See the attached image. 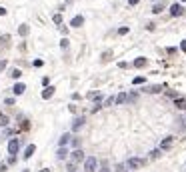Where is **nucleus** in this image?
<instances>
[{
	"instance_id": "obj_26",
	"label": "nucleus",
	"mask_w": 186,
	"mask_h": 172,
	"mask_svg": "<svg viewBox=\"0 0 186 172\" xmlns=\"http://www.w3.org/2000/svg\"><path fill=\"white\" fill-rule=\"evenodd\" d=\"M144 80H146V78H144V76H136V78L132 80V84H142Z\"/></svg>"
},
{
	"instance_id": "obj_25",
	"label": "nucleus",
	"mask_w": 186,
	"mask_h": 172,
	"mask_svg": "<svg viewBox=\"0 0 186 172\" xmlns=\"http://www.w3.org/2000/svg\"><path fill=\"white\" fill-rule=\"evenodd\" d=\"M6 124H8V116L0 114V126H6Z\"/></svg>"
},
{
	"instance_id": "obj_5",
	"label": "nucleus",
	"mask_w": 186,
	"mask_h": 172,
	"mask_svg": "<svg viewBox=\"0 0 186 172\" xmlns=\"http://www.w3.org/2000/svg\"><path fill=\"white\" fill-rule=\"evenodd\" d=\"M172 142H174V136H166V138L160 142V150H168L172 146Z\"/></svg>"
},
{
	"instance_id": "obj_15",
	"label": "nucleus",
	"mask_w": 186,
	"mask_h": 172,
	"mask_svg": "<svg viewBox=\"0 0 186 172\" xmlns=\"http://www.w3.org/2000/svg\"><path fill=\"white\" fill-rule=\"evenodd\" d=\"M68 142H70V134H64V136L60 138V148H66Z\"/></svg>"
},
{
	"instance_id": "obj_6",
	"label": "nucleus",
	"mask_w": 186,
	"mask_h": 172,
	"mask_svg": "<svg viewBox=\"0 0 186 172\" xmlns=\"http://www.w3.org/2000/svg\"><path fill=\"white\" fill-rule=\"evenodd\" d=\"M82 24H84V16H80V14H78V16H74V18L70 20V26H72V28H80Z\"/></svg>"
},
{
	"instance_id": "obj_16",
	"label": "nucleus",
	"mask_w": 186,
	"mask_h": 172,
	"mask_svg": "<svg viewBox=\"0 0 186 172\" xmlns=\"http://www.w3.org/2000/svg\"><path fill=\"white\" fill-rule=\"evenodd\" d=\"M134 66L136 68H144L146 66V58H136L134 60Z\"/></svg>"
},
{
	"instance_id": "obj_33",
	"label": "nucleus",
	"mask_w": 186,
	"mask_h": 172,
	"mask_svg": "<svg viewBox=\"0 0 186 172\" xmlns=\"http://www.w3.org/2000/svg\"><path fill=\"white\" fill-rule=\"evenodd\" d=\"M48 82H50V80H48V76H44V78H42V84L46 86V88H48V86H50V84H48Z\"/></svg>"
},
{
	"instance_id": "obj_2",
	"label": "nucleus",
	"mask_w": 186,
	"mask_h": 172,
	"mask_svg": "<svg viewBox=\"0 0 186 172\" xmlns=\"http://www.w3.org/2000/svg\"><path fill=\"white\" fill-rule=\"evenodd\" d=\"M70 158H72L70 162H74V164H78V162H82V160H86V158H84V152H82L80 148H76V150L70 154Z\"/></svg>"
},
{
	"instance_id": "obj_11",
	"label": "nucleus",
	"mask_w": 186,
	"mask_h": 172,
	"mask_svg": "<svg viewBox=\"0 0 186 172\" xmlns=\"http://www.w3.org/2000/svg\"><path fill=\"white\" fill-rule=\"evenodd\" d=\"M126 100H128V94L126 92H120L118 96H116V102H114V104H124Z\"/></svg>"
},
{
	"instance_id": "obj_20",
	"label": "nucleus",
	"mask_w": 186,
	"mask_h": 172,
	"mask_svg": "<svg viewBox=\"0 0 186 172\" xmlns=\"http://www.w3.org/2000/svg\"><path fill=\"white\" fill-rule=\"evenodd\" d=\"M162 10H164V4H162V2H160V4H156V6L152 8V12H154V14H160Z\"/></svg>"
},
{
	"instance_id": "obj_34",
	"label": "nucleus",
	"mask_w": 186,
	"mask_h": 172,
	"mask_svg": "<svg viewBox=\"0 0 186 172\" xmlns=\"http://www.w3.org/2000/svg\"><path fill=\"white\" fill-rule=\"evenodd\" d=\"M60 32H62L64 36H66V32H68V26H60Z\"/></svg>"
},
{
	"instance_id": "obj_12",
	"label": "nucleus",
	"mask_w": 186,
	"mask_h": 172,
	"mask_svg": "<svg viewBox=\"0 0 186 172\" xmlns=\"http://www.w3.org/2000/svg\"><path fill=\"white\" fill-rule=\"evenodd\" d=\"M34 152H36V146H34V144H28V148H26V152H24V158H30V156H32V154Z\"/></svg>"
},
{
	"instance_id": "obj_9",
	"label": "nucleus",
	"mask_w": 186,
	"mask_h": 172,
	"mask_svg": "<svg viewBox=\"0 0 186 172\" xmlns=\"http://www.w3.org/2000/svg\"><path fill=\"white\" fill-rule=\"evenodd\" d=\"M174 106L180 108V110H186V98H176L174 100Z\"/></svg>"
},
{
	"instance_id": "obj_18",
	"label": "nucleus",
	"mask_w": 186,
	"mask_h": 172,
	"mask_svg": "<svg viewBox=\"0 0 186 172\" xmlns=\"http://www.w3.org/2000/svg\"><path fill=\"white\" fill-rule=\"evenodd\" d=\"M28 32H30V28H28V26H26V24H22V26H20V28H18V34H20V36H26V34H28Z\"/></svg>"
},
{
	"instance_id": "obj_35",
	"label": "nucleus",
	"mask_w": 186,
	"mask_h": 172,
	"mask_svg": "<svg viewBox=\"0 0 186 172\" xmlns=\"http://www.w3.org/2000/svg\"><path fill=\"white\" fill-rule=\"evenodd\" d=\"M138 2H140V0H128V4H130V6H136Z\"/></svg>"
},
{
	"instance_id": "obj_7",
	"label": "nucleus",
	"mask_w": 186,
	"mask_h": 172,
	"mask_svg": "<svg viewBox=\"0 0 186 172\" xmlns=\"http://www.w3.org/2000/svg\"><path fill=\"white\" fill-rule=\"evenodd\" d=\"M170 14H172V16H182V14H184V8L180 6V4H172V6H170Z\"/></svg>"
},
{
	"instance_id": "obj_28",
	"label": "nucleus",
	"mask_w": 186,
	"mask_h": 172,
	"mask_svg": "<svg viewBox=\"0 0 186 172\" xmlns=\"http://www.w3.org/2000/svg\"><path fill=\"white\" fill-rule=\"evenodd\" d=\"M126 168H128L126 164H118V166H116V170H114V172H126Z\"/></svg>"
},
{
	"instance_id": "obj_39",
	"label": "nucleus",
	"mask_w": 186,
	"mask_h": 172,
	"mask_svg": "<svg viewBox=\"0 0 186 172\" xmlns=\"http://www.w3.org/2000/svg\"><path fill=\"white\" fill-rule=\"evenodd\" d=\"M40 172H50V170H48V168H42V170H40Z\"/></svg>"
},
{
	"instance_id": "obj_8",
	"label": "nucleus",
	"mask_w": 186,
	"mask_h": 172,
	"mask_svg": "<svg viewBox=\"0 0 186 172\" xmlns=\"http://www.w3.org/2000/svg\"><path fill=\"white\" fill-rule=\"evenodd\" d=\"M8 42H10V34H2L0 36V50H6Z\"/></svg>"
},
{
	"instance_id": "obj_4",
	"label": "nucleus",
	"mask_w": 186,
	"mask_h": 172,
	"mask_svg": "<svg viewBox=\"0 0 186 172\" xmlns=\"http://www.w3.org/2000/svg\"><path fill=\"white\" fill-rule=\"evenodd\" d=\"M18 140H16V138H12V140H10V142H8V152H10V154H12V156H16V152H18Z\"/></svg>"
},
{
	"instance_id": "obj_14",
	"label": "nucleus",
	"mask_w": 186,
	"mask_h": 172,
	"mask_svg": "<svg viewBox=\"0 0 186 172\" xmlns=\"http://www.w3.org/2000/svg\"><path fill=\"white\" fill-rule=\"evenodd\" d=\"M66 156H68L66 148H58V152H56V158H58V160H64Z\"/></svg>"
},
{
	"instance_id": "obj_23",
	"label": "nucleus",
	"mask_w": 186,
	"mask_h": 172,
	"mask_svg": "<svg viewBox=\"0 0 186 172\" xmlns=\"http://www.w3.org/2000/svg\"><path fill=\"white\" fill-rule=\"evenodd\" d=\"M60 48H62V50H66V48H68V38H66V36L60 40Z\"/></svg>"
},
{
	"instance_id": "obj_13",
	"label": "nucleus",
	"mask_w": 186,
	"mask_h": 172,
	"mask_svg": "<svg viewBox=\"0 0 186 172\" xmlns=\"http://www.w3.org/2000/svg\"><path fill=\"white\" fill-rule=\"evenodd\" d=\"M52 94H54V86H48L46 90L42 92V98H44V100H48V98H50V96H52Z\"/></svg>"
},
{
	"instance_id": "obj_17",
	"label": "nucleus",
	"mask_w": 186,
	"mask_h": 172,
	"mask_svg": "<svg viewBox=\"0 0 186 172\" xmlns=\"http://www.w3.org/2000/svg\"><path fill=\"white\" fill-rule=\"evenodd\" d=\"M84 124V118H76L74 120V124H72V130H80V126Z\"/></svg>"
},
{
	"instance_id": "obj_30",
	"label": "nucleus",
	"mask_w": 186,
	"mask_h": 172,
	"mask_svg": "<svg viewBox=\"0 0 186 172\" xmlns=\"http://www.w3.org/2000/svg\"><path fill=\"white\" fill-rule=\"evenodd\" d=\"M118 34H120V36H124V34H128V28H126V26L118 28Z\"/></svg>"
},
{
	"instance_id": "obj_27",
	"label": "nucleus",
	"mask_w": 186,
	"mask_h": 172,
	"mask_svg": "<svg viewBox=\"0 0 186 172\" xmlns=\"http://www.w3.org/2000/svg\"><path fill=\"white\" fill-rule=\"evenodd\" d=\"M110 56H112V50H106V52L102 54V60L106 62V60H110Z\"/></svg>"
},
{
	"instance_id": "obj_24",
	"label": "nucleus",
	"mask_w": 186,
	"mask_h": 172,
	"mask_svg": "<svg viewBox=\"0 0 186 172\" xmlns=\"http://www.w3.org/2000/svg\"><path fill=\"white\" fill-rule=\"evenodd\" d=\"M114 102H116V96H110V98H106V102H104V106H112Z\"/></svg>"
},
{
	"instance_id": "obj_31",
	"label": "nucleus",
	"mask_w": 186,
	"mask_h": 172,
	"mask_svg": "<svg viewBox=\"0 0 186 172\" xmlns=\"http://www.w3.org/2000/svg\"><path fill=\"white\" fill-rule=\"evenodd\" d=\"M68 170H70V172H76V164H74V162H68Z\"/></svg>"
},
{
	"instance_id": "obj_32",
	"label": "nucleus",
	"mask_w": 186,
	"mask_h": 172,
	"mask_svg": "<svg viewBox=\"0 0 186 172\" xmlns=\"http://www.w3.org/2000/svg\"><path fill=\"white\" fill-rule=\"evenodd\" d=\"M6 66H8V62H6V60H0V72H2V70H4Z\"/></svg>"
},
{
	"instance_id": "obj_29",
	"label": "nucleus",
	"mask_w": 186,
	"mask_h": 172,
	"mask_svg": "<svg viewBox=\"0 0 186 172\" xmlns=\"http://www.w3.org/2000/svg\"><path fill=\"white\" fill-rule=\"evenodd\" d=\"M150 158H152V160L160 158V150H152V152H150Z\"/></svg>"
},
{
	"instance_id": "obj_19",
	"label": "nucleus",
	"mask_w": 186,
	"mask_h": 172,
	"mask_svg": "<svg viewBox=\"0 0 186 172\" xmlns=\"http://www.w3.org/2000/svg\"><path fill=\"white\" fill-rule=\"evenodd\" d=\"M10 76H12V78H14V80H18V78H20V76H22V70H20V68H14L12 72H10Z\"/></svg>"
},
{
	"instance_id": "obj_21",
	"label": "nucleus",
	"mask_w": 186,
	"mask_h": 172,
	"mask_svg": "<svg viewBox=\"0 0 186 172\" xmlns=\"http://www.w3.org/2000/svg\"><path fill=\"white\" fill-rule=\"evenodd\" d=\"M52 22H54V24H62V14H54Z\"/></svg>"
},
{
	"instance_id": "obj_38",
	"label": "nucleus",
	"mask_w": 186,
	"mask_h": 172,
	"mask_svg": "<svg viewBox=\"0 0 186 172\" xmlns=\"http://www.w3.org/2000/svg\"><path fill=\"white\" fill-rule=\"evenodd\" d=\"M100 172H108V168H106V166H104V168H102V170H100Z\"/></svg>"
},
{
	"instance_id": "obj_1",
	"label": "nucleus",
	"mask_w": 186,
	"mask_h": 172,
	"mask_svg": "<svg viewBox=\"0 0 186 172\" xmlns=\"http://www.w3.org/2000/svg\"><path fill=\"white\" fill-rule=\"evenodd\" d=\"M96 164H98L96 156H88V158L84 160V170H86V172H94V170H96Z\"/></svg>"
},
{
	"instance_id": "obj_10",
	"label": "nucleus",
	"mask_w": 186,
	"mask_h": 172,
	"mask_svg": "<svg viewBox=\"0 0 186 172\" xmlns=\"http://www.w3.org/2000/svg\"><path fill=\"white\" fill-rule=\"evenodd\" d=\"M12 90H14V94H16V96H20V94H22V92H24V90H26V86L22 84V82H18V84L14 86Z\"/></svg>"
},
{
	"instance_id": "obj_40",
	"label": "nucleus",
	"mask_w": 186,
	"mask_h": 172,
	"mask_svg": "<svg viewBox=\"0 0 186 172\" xmlns=\"http://www.w3.org/2000/svg\"><path fill=\"white\" fill-rule=\"evenodd\" d=\"M184 120H186V116H184Z\"/></svg>"
},
{
	"instance_id": "obj_22",
	"label": "nucleus",
	"mask_w": 186,
	"mask_h": 172,
	"mask_svg": "<svg viewBox=\"0 0 186 172\" xmlns=\"http://www.w3.org/2000/svg\"><path fill=\"white\" fill-rule=\"evenodd\" d=\"M160 90H162V86H150V88H146V92H160Z\"/></svg>"
},
{
	"instance_id": "obj_3",
	"label": "nucleus",
	"mask_w": 186,
	"mask_h": 172,
	"mask_svg": "<svg viewBox=\"0 0 186 172\" xmlns=\"http://www.w3.org/2000/svg\"><path fill=\"white\" fill-rule=\"evenodd\" d=\"M126 166L128 168H132V170H136V168H140V166H144V160L142 158H128Z\"/></svg>"
},
{
	"instance_id": "obj_36",
	"label": "nucleus",
	"mask_w": 186,
	"mask_h": 172,
	"mask_svg": "<svg viewBox=\"0 0 186 172\" xmlns=\"http://www.w3.org/2000/svg\"><path fill=\"white\" fill-rule=\"evenodd\" d=\"M180 48H182V50L186 52V40H182V42H180Z\"/></svg>"
},
{
	"instance_id": "obj_37",
	"label": "nucleus",
	"mask_w": 186,
	"mask_h": 172,
	"mask_svg": "<svg viewBox=\"0 0 186 172\" xmlns=\"http://www.w3.org/2000/svg\"><path fill=\"white\" fill-rule=\"evenodd\" d=\"M4 14H6V8H2V6H0V16H4Z\"/></svg>"
}]
</instances>
